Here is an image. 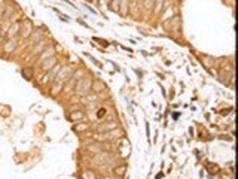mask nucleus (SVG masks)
<instances>
[{
    "label": "nucleus",
    "mask_w": 238,
    "mask_h": 179,
    "mask_svg": "<svg viewBox=\"0 0 238 179\" xmlns=\"http://www.w3.org/2000/svg\"><path fill=\"white\" fill-rule=\"evenodd\" d=\"M42 49H43V40H42V42H40V43L37 45V47H36V49H34V52L37 54V52H39V51H42Z\"/></svg>",
    "instance_id": "nucleus-22"
},
{
    "label": "nucleus",
    "mask_w": 238,
    "mask_h": 179,
    "mask_svg": "<svg viewBox=\"0 0 238 179\" xmlns=\"http://www.w3.org/2000/svg\"><path fill=\"white\" fill-rule=\"evenodd\" d=\"M30 36H33V39H34V40H40V39H42V33H40V32H36V33H31Z\"/></svg>",
    "instance_id": "nucleus-21"
},
{
    "label": "nucleus",
    "mask_w": 238,
    "mask_h": 179,
    "mask_svg": "<svg viewBox=\"0 0 238 179\" xmlns=\"http://www.w3.org/2000/svg\"><path fill=\"white\" fill-rule=\"evenodd\" d=\"M19 29H21V22H18V21H16V22H14V24H12L9 29H8V32H6V34L9 36V39H11V37H14V36H15V34L19 32Z\"/></svg>",
    "instance_id": "nucleus-12"
},
{
    "label": "nucleus",
    "mask_w": 238,
    "mask_h": 179,
    "mask_svg": "<svg viewBox=\"0 0 238 179\" xmlns=\"http://www.w3.org/2000/svg\"><path fill=\"white\" fill-rule=\"evenodd\" d=\"M57 63H58L57 57H51V58H48V60H45V61L42 63V69L48 72V70H51V69H52V67H54Z\"/></svg>",
    "instance_id": "nucleus-9"
},
{
    "label": "nucleus",
    "mask_w": 238,
    "mask_h": 179,
    "mask_svg": "<svg viewBox=\"0 0 238 179\" xmlns=\"http://www.w3.org/2000/svg\"><path fill=\"white\" fill-rule=\"evenodd\" d=\"M21 36L22 37H29L31 33H33V24H31V21H29V19H26L21 24Z\"/></svg>",
    "instance_id": "nucleus-4"
},
{
    "label": "nucleus",
    "mask_w": 238,
    "mask_h": 179,
    "mask_svg": "<svg viewBox=\"0 0 238 179\" xmlns=\"http://www.w3.org/2000/svg\"><path fill=\"white\" fill-rule=\"evenodd\" d=\"M103 179H110V178H103Z\"/></svg>",
    "instance_id": "nucleus-28"
},
{
    "label": "nucleus",
    "mask_w": 238,
    "mask_h": 179,
    "mask_svg": "<svg viewBox=\"0 0 238 179\" xmlns=\"http://www.w3.org/2000/svg\"><path fill=\"white\" fill-rule=\"evenodd\" d=\"M104 115H106V109H100V110H98V115H97V117H98V118H103Z\"/></svg>",
    "instance_id": "nucleus-26"
},
{
    "label": "nucleus",
    "mask_w": 238,
    "mask_h": 179,
    "mask_svg": "<svg viewBox=\"0 0 238 179\" xmlns=\"http://www.w3.org/2000/svg\"><path fill=\"white\" fill-rule=\"evenodd\" d=\"M73 130H75L76 133L88 131V130H89V124H88V122H78L76 125H73Z\"/></svg>",
    "instance_id": "nucleus-13"
},
{
    "label": "nucleus",
    "mask_w": 238,
    "mask_h": 179,
    "mask_svg": "<svg viewBox=\"0 0 238 179\" xmlns=\"http://www.w3.org/2000/svg\"><path fill=\"white\" fill-rule=\"evenodd\" d=\"M125 172H127V166H125V164H121V166H118V167L113 169V173H115L116 176H124Z\"/></svg>",
    "instance_id": "nucleus-16"
},
{
    "label": "nucleus",
    "mask_w": 238,
    "mask_h": 179,
    "mask_svg": "<svg viewBox=\"0 0 238 179\" xmlns=\"http://www.w3.org/2000/svg\"><path fill=\"white\" fill-rule=\"evenodd\" d=\"M119 124L116 121H110V122H104V124H100L97 127V133H106V131H110L113 128H116Z\"/></svg>",
    "instance_id": "nucleus-6"
},
{
    "label": "nucleus",
    "mask_w": 238,
    "mask_h": 179,
    "mask_svg": "<svg viewBox=\"0 0 238 179\" xmlns=\"http://www.w3.org/2000/svg\"><path fill=\"white\" fill-rule=\"evenodd\" d=\"M22 75H24V78L31 79L33 78V70L31 69H22Z\"/></svg>",
    "instance_id": "nucleus-20"
},
{
    "label": "nucleus",
    "mask_w": 238,
    "mask_h": 179,
    "mask_svg": "<svg viewBox=\"0 0 238 179\" xmlns=\"http://www.w3.org/2000/svg\"><path fill=\"white\" fill-rule=\"evenodd\" d=\"M5 9H6V6H3V5H0V18L3 16V14H5Z\"/></svg>",
    "instance_id": "nucleus-27"
},
{
    "label": "nucleus",
    "mask_w": 238,
    "mask_h": 179,
    "mask_svg": "<svg viewBox=\"0 0 238 179\" xmlns=\"http://www.w3.org/2000/svg\"><path fill=\"white\" fill-rule=\"evenodd\" d=\"M85 118V114L82 110H79V109H76V110H73V112H70V115H68V120L70 121H81V120H83Z\"/></svg>",
    "instance_id": "nucleus-11"
},
{
    "label": "nucleus",
    "mask_w": 238,
    "mask_h": 179,
    "mask_svg": "<svg viewBox=\"0 0 238 179\" xmlns=\"http://www.w3.org/2000/svg\"><path fill=\"white\" fill-rule=\"evenodd\" d=\"M83 73H85V70L83 69H78V70H75L73 73H71V79H75V81H79L81 79V76H83Z\"/></svg>",
    "instance_id": "nucleus-18"
},
{
    "label": "nucleus",
    "mask_w": 238,
    "mask_h": 179,
    "mask_svg": "<svg viewBox=\"0 0 238 179\" xmlns=\"http://www.w3.org/2000/svg\"><path fill=\"white\" fill-rule=\"evenodd\" d=\"M106 84L103 82V81H100V79H95V81H92V87H91V90H94L95 91V94L97 93H103V91H106Z\"/></svg>",
    "instance_id": "nucleus-7"
},
{
    "label": "nucleus",
    "mask_w": 238,
    "mask_h": 179,
    "mask_svg": "<svg viewBox=\"0 0 238 179\" xmlns=\"http://www.w3.org/2000/svg\"><path fill=\"white\" fill-rule=\"evenodd\" d=\"M204 61H205V64H207V67H211V61H213V58H210V57H204Z\"/></svg>",
    "instance_id": "nucleus-24"
},
{
    "label": "nucleus",
    "mask_w": 238,
    "mask_h": 179,
    "mask_svg": "<svg viewBox=\"0 0 238 179\" xmlns=\"http://www.w3.org/2000/svg\"><path fill=\"white\" fill-rule=\"evenodd\" d=\"M63 87H64V82H61V81H57L55 84H54V87H52V90H51V94L52 96H57L61 90H63Z\"/></svg>",
    "instance_id": "nucleus-15"
},
{
    "label": "nucleus",
    "mask_w": 238,
    "mask_h": 179,
    "mask_svg": "<svg viewBox=\"0 0 238 179\" xmlns=\"http://www.w3.org/2000/svg\"><path fill=\"white\" fill-rule=\"evenodd\" d=\"M71 73H73V69H71V66H61V70L58 72L57 75V81H61V82H66Z\"/></svg>",
    "instance_id": "nucleus-3"
},
{
    "label": "nucleus",
    "mask_w": 238,
    "mask_h": 179,
    "mask_svg": "<svg viewBox=\"0 0 238 179\" xmlns=\"http://www.w3.org/2000/svg\"><path fill=\"white\" fill-rule=\"evenodd\" d=\"M54 54H55V48H52V47H49V48L43 49V51H42V54H40V55H39V58H37V64H42L45 60H48V58L54 57Z\"/></svg>",
    "instance_id": "nucleus-5"
},
{
    "label": "nucleus",
    "mask_w": 238,
    "mask_h": 179,
    "mask_svg": "<svg viewBox=\"0 0 238 179\" xmlns=\"http://www.w3.org/2000/svg\"><path fill=\"white\" fill-rule=\"evenodd\" d=\"M145 3H146V8L149 9V8H152V5H155V0H146Z\"/></svg>",
    "instance_id": "nucleus-23"
},
{
    "label": "nucleus",
    "mask_w": 238,
    "mask_h": 179,
    "mask_svg": "<svg viewBox=\"0 0 238 179\" xmlns=\"http://www.w3.org/2000/svg\"><path fill=\"white\" fill-rule=\"evenodd\" d=\"M16 45H18V42H16V39H14V37H11L5 45H3V51L6 52V54H9V52H12L15 48H16Z\"/></svg>",
    "instance_id": "nucleus-10"
},
{
    "label": "nucleus",
    "mask_w": 238,
    "mask_h": 179,
    "mask_svg": "<svg viewBox=\"0 0 238 179\" xmlns=\"http://www.w3.org/2000/svg\"><path fill=\"white\" fill-rule=\"evenodd\" d=\"M82 179H97V175L94 170H85L82 173Z\"/></svg>",
    "instance_id": "nucleus-17"
},
{
    "label": "nucleus",
    "mask_w": 238,
    "mask_h": 179,
    "mask_svg": "<svg viewBox=\"0 0 238 179\" xmlns=\"http://www.w3.org/2000/svg\"><path fill=\"white\" fill-rule=\"evenodd\" d=\"M91 87H92V79H91L89 76L81 78V79L76 81V84H75V91H76V94H79V96H85V94L89 93Z\"/></svg>",
    "instance_id": "nucleus-2"
},
{
    "label": "nucleus",
    "mask_w": 238,
    "mask_h": 179,
    "mask_svg": "<svg viewBox=\"0 0 238 179\" xmlns=\"http://www.w3.org/2000/svg\"><path fill=\"white\" fill-rule=\"evenodd\" d=\"M97 94H85L83 99H82V103L83 105H89V103H97Z\"/></svg>",
    "instance_id": "nucleus-14"
},
{
    "label": "nucleus",
    "mask_w": 238,
    "mask_h": 179,
    "mask_svg": "<svg viewBox=\"0 0 238 179\" xmlns=\"http://www.w3.org/2000/svg\"><path fill=\"white\" fill-rule=\"evenodd\" d=\"M86 151H88L89 154H95V155H98V154H101V152H103V145H101V142L91 143V145H88V146H86Z\"/></svg>",
    "instance_id": "nucleus-8"
},
{
    "label": "nucleus",
    "mask_w": 238,
    "mask_h": 179,
    "mask_svg": "<svg viewBox=\"0 0 238 179\" xmlns=\"http://www.w3.org/2000/svg\"><path fill=\"white\" fill-rule=\"evenodd\" d=\"M121 136H124V131L116 127L106 133H97L94 136V139H95V142H112L115 139H121Z\"/></svg>",
    "instance_id": "nucleus-1"
},
{
    "label": "nucleus",
    "mask_w": 238,
    "mask_h": 179,
    "mask_svg": "<svg viewBox=\"0 0 238 179\" xmlns=\"http://www.w3.org/2000/svg\"><path fill=\"white\" fill-rule=\"evenodd\" d=\"M121 2V12H122V15H127V12H128V2L130 0H119Z\"/></svg>",
    "instance_id": "nucleus-19"
},
{
    "label": "nucleus",
    "mask_w": 238,
    "mask_h": 179,
    "mask_svg": "<svg viewBox=\"0 0 238 179\" xmlns=\"http://www.w3.org/2000/svg\"><path fill=\"white\" fill-rule=\"evenodd\" d=\"M118 3H119V0H112V9L118 11Z\"/></svg>",
    "instance_id": "nucleus-25"
}]
</instances>
